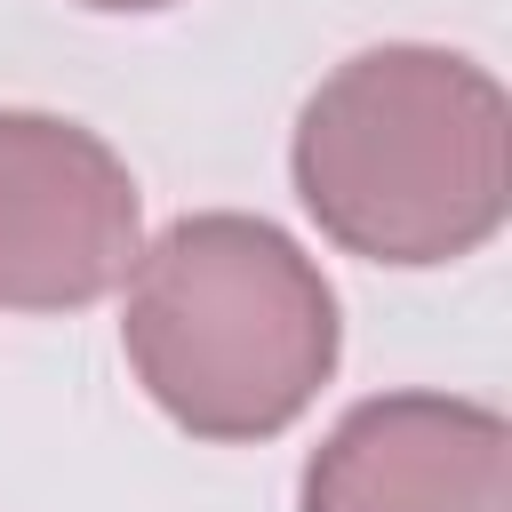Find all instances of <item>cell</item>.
Returning <instances> with one entry per match:
<instances>
[{"label": "cell", "mask_w": 512, "mask_h": 512, "mask_svg": "<svg viewBox=\"0 0 512 512\" xmlns=\"http://www.w3.org/2000/svg\"><path fill=\"white\" fill-rule=\"evenodd\" d=\"M288 176L304 216L368 264H456L512 216L504 80L456 48L384 40L344 56L296 112Z\"/></svg>", "instance_id": "cell-1"}, {"label": "cell", "mask_w": 512, "mask_h": 512, "mask_svg": "<svg viewBox=\"0 0 512 512\" xmlns=\"http://www.w3.org/2000/svg\"><path fill=\"white\" fill-rule=\"evenodd\" d=\"M120 352L176 432L248 448L320 400L344 352V312L328 272L272 216L200 208L136 248Z\"/></svg>", "instance_id": "cell-2"}, {"label": "cell", "mask_w": 512, "mask_h": 512, "mask_svg": "<svg viewBox=\"0 0 512 512\" xmlns=\"http://www.w3.org/2000/svg\"><path fill=\"white\" fill-rule=\"evenodd\" d=\"M136 248L128 160L64 112H0V312H88L128 280Z\"/></svg>", "instance_id": "cell-3"}, {"label": "cell", "mask_w": 512, "mask_h": 512, "mask_svg": "<svg viewBox=\"0 0 512 512\" xmlns=\"http://www.w3.org/2000/svg\"><path fill=\"white\" fill-rule=\"evenodd\" d=\"M296 512H512V424L464 392H376L304 456Z\"/></svg>", "instance_id": "cell-4"}, {"label": "cell", "mask_w": 512, "mask_h": 512, "mask_svg": "<svg viewBox=\"0 0 512 512\" xmlns=\"http://www.w3.org/2000/svg\"><path fill=\"white\" fill-rule=\"evenodd\" d=\"M80 8H96V16H152V8H176V0H80Z\"/></svg>", "instance_id": "cell-5"}]
</instances>
